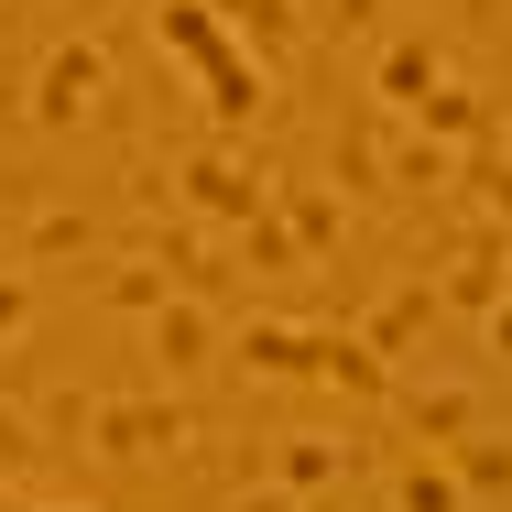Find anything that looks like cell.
Instances as JSON below:
<instances>
[{"instance_id": "cell-1", "label": "cell", "mask_w": 512, "mask_h": 512, "mask_svg": "<svg viewBox=\"0 0 512 512\" xmlns=\"http://www.w3.org/2000/svg\"><path fill=\"white\" fill-rule=\"evenodd\" d=\"M0 512H88V502H33V491H11Z\"/></svg>"}]
</instances>
